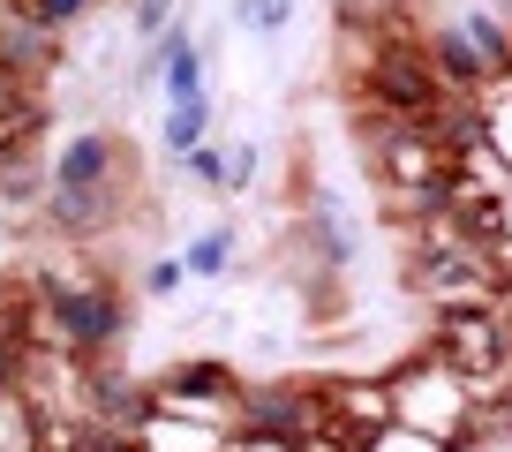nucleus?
I'll list each match as a JSON object with an SVG mask.
<instances>
[{
	"mask_svg": "<svg viewBox=\"0 0 512 452\" xmlns=\"http://www.w3.org/2000/svg\"><path fill=\"white\" fill-rule=\"evenodd\" d=\"M226 249H234L226 234H204V242L189 249V272H219V264H226Z\"/></svg>",
	"mask_w": 512,
	"mask_h": 452,
	"instance_id": "2",
	"label": "nucleus"
},
{
	"mask_svg": "<svg viewBox=\"0 0 512 452\" xmlns=\"http://www.w3.org/2000/svg\"><path fill=\"white\" fill-rule=\"evenodd\" d=\"M91 166H98V144H76V151H68V181H83Z\"/></svg>",
	"mask_w": 512,
	"mask_h": 452,
	"instance_id": "4",
	"label": "nucleus"
},
{
	"mask_svg": "<svg viewBox=\"0 0 512 452\" xmlns=\"http://www.w3.org/2000/svg\"><path fill=\"white\" fill-rule=\"evenodd\" d=\"M159 16H166V0H144V31H159Z\"/></svg>",
	"mask_w": 512,
	"mask_h": 452,
	"instance_id": "5",
	"label": "nucleus"
},
{
	"mask_svg": "<svg viewBox=\"0 0 512 452\" xmlns=\"http://www.w3.org/2000/svg\"><path fill=\"white\" fill-rule=\"evenodd\" d=\"M196 129H204V106H196V98H181V113H174V144L189 151V144H196Z\"/></svg>",
	"mask_w": 512,
	"mask_h": 452,
	"instance_id": "3",
	"label": "nucleus"
},
{
	"mask_svg": "<svg viewBox=\"0 0 512 452\" xmlns=\"http://www.w3.org/2000/svg\"><path fill=\"white\" fill-rule=\"evenodd\" d=\"M287 8L294 0H241V23L249 31H287Z\"/></svg>",
	"mask_w": 512,
	"mask_h": 452,
	"instance_id": "1",
	"label": "nucleus"
}]
</instances>
